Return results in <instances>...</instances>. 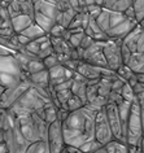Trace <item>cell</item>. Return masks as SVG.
<instances>
[{"label":"cell","instance_id":"obj_1","mask_svg":"<svg viewBox=\"0 0 144 153\" xmlns=\"http://www.w3.org/2000/svg\"><path fill=\"white\" fill-rule=\"evenodd\" d=\"M97 110L91 105L70 113L65 122H62L64 137L68 145L82 149L85 153H95L103 147L96 140V113Z\"/></svg>","mask_w":144,"mask_h":153},{"label":"cell","instance_id":"obj_2","mask_svg":"<svg viewBox=\"0 0 144 153\" xmlns=\"http://www.w3.org/2000/svg\"><path fill=\"white\" fill-rule=\"evenodd\" d=\"M10 117L13 120L12 131L17 153H25L31 145L40 141H48V131L51 125L38 113L24 116L10 114Z\"/></svg>","mask_w":144,"mask_h":153},{"label":"cell","instance_id":"obj_3","mask_svg":"<svg viewBox=\"0 0 144 153\" xmlns=\"http://www.w3.org/2000/svg\"><path fill=\"white\" fill-rule=\"evenodd\" d=\"M97 25L105 33L109 40L122 42L139 24L130 20L125 13H116L103 9V12L96 18Z\"/></svg>","mask_w":144,"mask_h":153},{"label":"cell","instance_id":"obj_4","mask_svg":"<svg viewBox=\"0 0 144 153\" xmlns=\"http://www.w3.org/2000/svg\"><path fill=\"white\" fill-rule=\"evenodd\" d=\"M123 64L135 74L144 73V29L138 25L122 40Z\"/></svg>","mask_w":144,"mask_h":153},{"label":"cell","instance_id":"obj_5","mask_svg":"<svg viewBox=\"0 0 144 153\" xmlns=\"http://www.w3.org/2000/svg\"><path fill=\"white\" fill-rule=\"evenodd\" d=\"M0 81L1 92L5 90L16 88L24 82L29 81V75L22 70L16 53L9 56H0Z\"/></svg>","mask_w":144,"mask_h":153},{"label":"cell","instance_id":"obj_6","mask_svg":"<svg viewBox=\"0 0 144 153\" xmlns=\"http://www.w3.org/2000/svg\"><path fill=\"white\" fill-rule=\"evenodd\" d=\"M143 137H144V131L142 122V105L136 99L131 105V112L127 122L126 144L131 148H136L140 145Z\"/></svg>","mask_w":144,"mask_h":153},{"label":"cell","instance_id":"obj_7","mask_svg":"<svg viewBox=\"0 0 144 153\" xmlns=\"http://www.w3.org/2000/svg\"><path fill=\"white\" fill-rule=\"evenodd\" d=\"M105 112H107V117H108L109 125H111L114 140L126 144V131H125L123 122L121 120L118 105L114 104V102H108L105 105Z\"/></svg>","mask_w":144,"mask_h":153},{"label":"cell","instance_id":"obj_8","mask_svg":"<svg viewBox=\"0 0 144 153\" xmlns=\"http://www.w3.org/2000/svg\"><path fill=\"white\" fill-rule=\"evenodd\" d=\"M104 44L105 42H94L92 45L82 53L81 61L96 68L108 69V62L104 55Z\"/></svg>","mask_w":144,"mask_h":153},{"label":"cell","instance_id":"obj_9","mask_svg":"<svg viewBox=\"0 0 144 153\" xmlns=\"http://www.w3.org/2000/svg\"><path fill=\"white\" fill-rule=\"evenodd\" d=\"M104 55L108 62V69L117 71L123 64L122 56V42L108 40L104 44Z\"/></svg>","mask_w":144,"mask_h":153},{"label":"cell","instance_id":"obj_10","mask_svg":"<svg viewBox=\"0 0 144 153\" xmlns=\"http://www.w3.org/2000/svg\"><path fill=\"white\" fill-rule=\"evenodd\" d=\"M96 140L101 145H107L114 140V136H113L111 125H109L107 117V112H105V106L103 109L97 110L96 113Z\"/></svg>","mask_w":144,"mask_h":153},{"label":"cell","instance_id":"obj_11","mask_svg":"<svg viewBox=\"0 0 144 153\" xmlns=\"http://www.w3.org/2000/svg\"><path fill=\"white\" fill-rule=\"evenodd\" d=\"M25 51L27 53H30V55L35 56L36 59H39L42 61L44 59H47L48 56H51L55 53L50 35H45L43 38H40V39L31 42L29 45L25 47Z\"/></svg>","mask_w":144,"mask_h":153},{"label":"cell","instance_id":"obj_12","mask_svg":"<svg viewBox=\"0 0 144 153\" xmlns=\"http://www.w3.org/2000/svg\"><path fill=\"white\" fill-rule=\"evenodd\" d=\"M48 143H50L51 153H61L65 148V137H64V130H62V122L55 121L50 126L48 131Z\"/></svg>","mask_w":144,"mask_h":153},{"label":"cell","instance_id":"obj_13","mask_svg":"<svg viewBox=\"0 0 144 153\" xmlns=\"http://www.w3.org/2000/svg\"><path fill=\"white\" fill-rule=\"evenodd\" d=\"M77 12L73 8L70 1H57V17H56V24L62 26L65 29H69L70 24L77 16Z\"/></svg>","mask_w":144,"mask_h":153},{"label":"cell","instance_id":"obj_14","mask_svg":"<svg viewBox=\"0 0 144 153\" xmlns=\"http://www.w3.org/2000/svg\"><path fill=\"white\" fill-rule=\"evenodd\" d=\"M16 35L13 22L7 8H0V38H10Z\"/></svg>","mask_w":144,"mask_h":153},{"label":"cell","instance_id":"obj_15","mask_svg":"<svg viewBox=\"0 0 144 153\" xmlns=\"http://www.w3.org/2000/svg\"><path fill=\"white\" fill-rule=\"evenodd\" d=\"M134 1H127V0H122V1H118V0H103V1H97L101 8L105 10H111V12H116V13H125L126 10L132 5Z\"/></svg>","mask_w":144,"mask_h":153},{"label":"cell","instance_id":"obj_16","mask_svg":"<svg viewBox=\"0 0 144 153\" xmlns=\"http://www.w3.org/2000/svg\"><path fill=\"white\" fill-rule=\"evenodd\" d=\"M77 73L79 75H82L85 79L87 81H99L101 78V68H96V66H92L90 64H86L81 61L78 66V70Z\"/></svg>","mask_w":144,"mask_h":153},{"label":"cell","instance_id":"obj_17","mask_svg":"<svg viewBox=\"0 0 144 153\" xmlns=\"http://www.w3.org/2000/svg\"><path fill=\"white\" fill-rule=\"evenodd\" d=\"M29 81L31 86L39 87L44 90H51V79H50V71L45 69L43 71H39L36 74L29 75Z\"/></svg>","mask_w":144,"mask_h":153},{"label":"cell","instance_id":"obj_18","mask_svg":"<svg viewBox=\"0 0 144 153\" xmlns=\"http://www.w3.org/2000/svg\"><path fill=\"white\" fill-rule=\"evenodd\" d=\"M85 33L94 42H108L109 40L108 36L105 35V33L100 29V26L97 25L96 20H92V18L90 20V24H88V26H87V29H86Z\"/></svg>","mask_w":144,"mask_h":153},{"label":"cell","instance_id":"obj_19","mask_svg":"<svg viewBox=\"0 0 144 153\" xmlns=\"http://www.w3.org/2000/svg\"><path fill=\"white\" fill-rule=\"evenodd\" d=\"M95 153H130L128 145L121 141L113 140L107 145H103L99 151H96Z\"/></svg>","mask_w":144,"mask_h":153},{"label":"cell","instance_id":"obj_20","mask_svg":"<svg viewBox=\"0 0 144 153\" xmlns=\"http://www.w3.org/2000/svg\"><path fill=\"white\" fill-rule=\"evenodd\" d=\"M22 35H25L27 39H30L31 42H34V40H38V39H40V38H43V36H45V35H48L47 33L44 31L42 27H39L36 24H34V25H31L29 29H26L25 31H22L21 33Z\"/></svg>","mask_w":144,"mask_h":153},{"label":"cell","instance_id":"obj_21","mask_svg":"<svg viewBox=\"0 0 144 153\" xmlns=\"http://www.w3.org/2000/svg\"><path fill=\"white\" fill-rule=\"evenodd\" d=\"M132 7H134L136 22L140 25L144 21V0H135Z\"/></svg>","mask_w":144,"mask_h":153},{"label":"cell","instance_id":"obj_22","mask_svg":"<svg viewBox=\"0 0 144 153\" xmlns=\"http://www.w3.org/2000/svg\"><path fill=\"white\" fill-rule=\"evenodd\" d=\"M116 73H117V75H118V78H120V79H122V81H125L126 83L130 81L132 76L135 75V73L132 71L128 66H126V65H122V66H121Z\"/></svg>","mask_w":144,"mask_h":153},{"label":"cell","instance_id":"obj_23","mask_svg":"<svg viewBox=\"0 0 144 153\" xmlns=\"http://www.w3.org/2000/svg\"><path fill=\"white\" fill-rule=\"evenodd\" d=\"M85 36H86L85 31H82V33H71L69 43L71 44V47H73V48L78 49L79 47H81V44H82L83 39H85Z\"/></svg>","mask_w":144,"mask_h":153},{"label":"cell","instance_id":"obj_24","mask_svg":"<svg viewBox=\"0 0 144 153\" xmlns=\"http://www.w3.org/2000/svg\"><path fill=\"white\" fill-rule=\"evenodd\" d=\"M43 64H44V66L47 70H51V69H53L56 66H59V65H61V62H60V60H59V57L56 53H53V55H51V56H48L47 59H44L43 60Z\"/></svg>","mask_w":144,"mask_h":153},{"label":"cell","instance_id":"obj_25","mask_svg":"<svg viewBox=\"0 0 144 153\" xmlns=\"http://www.w3.org/2000/svg\"><path fill=\"white\" fill-rule=\"evenodd\" d=\"M61 153H85L82 149H79L77 147H73V145H65V148L62 149Z\"/></svg>","mask_w":144,"mask_h":153},{"label":"cell","instance_id":"obj_26","mask_svg":"<svg viewBox=\"0 0 144 153\" xmlns=\"http://www.w3.org/2000/svg\"><path fill=\"white\" fill-rule=\"evenodd\" d=\"M128 149H130V153H144V137L142 139V143H140L139 147H136V148L128 147Z\"/></svg>","mask_w":144,"mask_h":153},{"label":"cell","instance_id":"obj_27","mask_svg":"<svg viewBox=\"0 0 144 153\" xmlns=\"http://www.w3.org/2000/svg\"><path fill=\"white\" fill-rule=\"evenodd\" d=\"M132 4H134V3H132ZM125 14H126V16L130 18V20H132V21H135V22H136V17H135V12H134V7H132V5L126 10V12H125Z\"/></svg>","mask_w":144,"mask_h":153},{"label":"cell","instance_id":"obj_28","mask_svg":"<svg viewBox=\"0 0 144 153\" xmlns=\"http://www.w3.org/2000/svg\"><path fill=\"white\" fill-rule=\"evenodd\" d=\"M136 99H138V101L140 102V105H142V108L144 109V92L142 95H139V96H136Z\"/></svg>","mask_w":144,"mask_h":153},{"label":"cell","instance_id":"obj_29","mask_svg":"<svg viewBox=\"0 0 144 153\" xmlns=\"http://www.w3.org/2000/svg\"><path fill=\"white\" fill-rule=\"evenodd\" d=\"M136 78H138V82H139V83H144V73L136 74Z\"/></svg>","mask_w":144,"mask_h":153},{"label":"cell","instance_id":"obj_30","mask_svg":"<svg viewBox=\"0 0 144 153\" xmlns=\"http://www.w3.org/2000/svg\"><path fill=\"white\" fill-rule=\"evenodd\" d=\"M142 122H143V131H144V109L142 108Z\"/></svg>","mask_w":144,"mask_h":153},{"label":"cell","instance_id":"obj_31","mask_svg":"<svg viewBox=\"0 0 144 153\" xmlns=\"http://www.w3.org/2000/svg\"><path fill=\"white\" fill-rule=\"evenodd\" d=\"M140 26H142V27H143V29H144V21H143V22H142V24H140Z\"/></svg>","mask_w":144,"mask_h":153}]
</instances>
